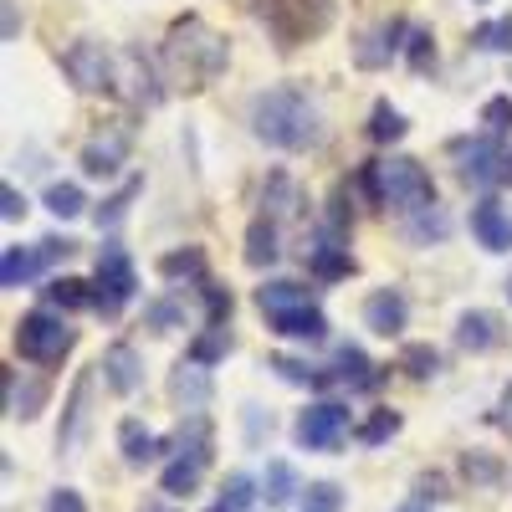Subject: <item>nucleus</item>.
<instances>
[{
    "label": "nucleus",
    "instance_id": "nucleus-48",
    "mask_svg": "<svg viewBox=\"0 0 512 512\" xmlns=\"http://www.w3.org/2000/svg\"><path fill=\"white\" fill-rule=\"evenodd\" d=\"M149 323H154L159 333H169V328L180 323V303H154V308H149Z\"/></svg>",
    "mask_w": 512,
    "mask_h": 512
},
{
    "label": "nucleus",
    "instance_id": "nucleus-25",
    "mask_svg": "<svg viewBox=\"0 0 512 512\" xmlns=\"http://www.w3.org/2000/svg\"><path fill=\"white\" fill-rule=\"evenodd\" d=\"M47 303L52 308H93V282H82V277H52L47 282Z\"/></svg>",
    "mask_w": 512,
    "mask_h": 512
},
{
    "label": "nucleus",
    "instance_id": "nucleus-27",
    "mask_svg": "<svg viewBox=\"0 0 512 512\" xmlns=\"http://www.w3.org/2000/svg\"><path fill=\"white\" fill-rule=\"evenodd\" d=\"M400 31H405L400 21H390V26H379V31H369V36H364V47H359V67H379L384 57H390V52L400 47V41H395Z\"/></svg>",
    "mask_w": 512,
    "mask_h": 512
},
{
    "label": "nucleus",
    "instance_id": "nucleus-14",
    "mask_svg": "<svg viewBox=\"0 0 512 512\" xmlns=\"http://www.w3.org/2000/svg\"><path fill=\"white\" fill-rule=\"evenodd\" d=\"M98 369L108 374V384H113L118 395H134L139 384H144V359H139L134 349H128V344H113V349L103 354V364H98Z\"/></svg>",
    "mask_w": 512,
    "mask_h": 512
},
{
    "label": "nucleus",
    "instance_id": "nucleus-42",
    "mask_svg": "<svg viewBox=\"0 0 512 512\" xmlns=\"http://www.w3.org/2000/svg\"><path fill=\"white\" fill-rule=\"evenodd\" d=\"M482 123H487V134H512V98H487Z\"/></svg>",
    "mask_w": 512,
    "mask_h": 512
},
{
    "label": "nucleus",
    "instance_id": "nucleus-46",
    "mask_svg": "<svg viewBox=\"0 0 512 512\" xmlns=\"http://www.w3.org/2000/svg\"><path fill=\"white\" fill-rule=\"evenodd\" d=\"M47 512H88V502H82L72 487H57V492L47 497Z\"/></svg>",
    "mask_w": 512,
    "mask_h": 512
},
{
    "label": "nucleus",
    "instance_id": "nucleus-26",
    "mask_svg": "<svg viewBox=\"0 0 512 512\" xmlns=\"http://www.w3.org/2000/svg\"><path fill=\"white\" fill-rule=\"evenodd\" d=\"M41 400H47V390L41 384H16V374H6V410L16 420H31L41 410Z\"/></svg>",
    "mask_w": 512,
    "mask_h": 512
},
{
    "label": "nucleus",
    "instance_id": "nucleus-40",
    "mask_svg": "<svg viewBox=\"0 0 512 512\" xmlns=\"http://www.w3.org/2000/svg\"><path fill=\"white\" fill-rule=\"evenodd\" d=\"M477 47H487V52H512V16L477 26Z\"/></svg>",
    "mask_w": 512,
    "mask_h": 512
},
{
    "label": "nucleus",
    "instance_id": "nucleus-7",
    "mask_svg": "<svg viewBox=\"0 0 512 512\" xmlns=\"http://www.w3.org/2000/svg\"><path fill=\"white\" fill-rule=\"evenodd\" d=\"M292 436H297L303 451H338L344 436H349V410L338 400H318V405H308L303 415H297Z\"/></svg>",
    "mask_w": 512,
    "mask_h": 512
},
{
    "label": "nucleus",
    "instance_id": "nucleus-8",
    "mask_svg": "<svg viewBox=\"0 0 512 512\" xmlns=\"http://www.w3.org/2000/svg\"><path fill=\"white\" fill-rule=\"evenodd\" d=\"M62 72L72 77L77 93H108L113 88V57H108L103 41H93V36L72 41V47L62 52Z\"/></svg>",
    "mask_w": 512,
    "mask_h": 512
},
{
    "label": "nucleus",
    "instance_id": "nucleus-52",
    "mask_svg": "<svg viewBox=\"0 0 512 512\" xmlns=\"http://www.w3.org/2000/svg\"><path fill=\"white\" fill-rule=\"evenodd\" d=\"M395 512H431V507H425V502L415 497V502H405V507H395Z\"/></svg>",
    "mask_w": 512,
    "mask_h": 512
},
{
    "label": "nucleus",
    "instance_id": "nucleus-43",
    "mask_svg": "<svg viewBox=\"0 0 512 512\" xmlns=\"http://www.w3.org/2000/svg\"><path fill=\"white\" fill-rule=\"evenodd\" d=\"M436 62V47H431V31H410V67L425 72Z\"/></svg>",
    "mask_w": 512,
    "mask_h": 512
},
{
    "label": "nucleus",
    "instance_id": "nucleus-19",
    "mask_svg": "<svg viewBox=\"0 0 512 512\" xmlns=\"http://www.w3.org/2000/svg\"><path fill=\"white\" fill-rule=\"evenodd\" d=\"M256 303H262V313H292V308H308L313 297L303 282H267V287H256Z\"/></svg>",
    "mask_w": 512,
    "mask_h": 512
},
{
    "label": "nucleus",
    "instance_id": "nucleus-35",
    "mask_svg": "<svg viewBox=\"0 0 512 512\" xmlns=\"http://www.w3.org/2000/svg\"><path fill=\"white\" fill-rule=\"evenodd\" d=\"M405 134V118L390 108V103H374V118H369V139L374 144H395Z\"/></svg>",
    "mask_w": 512,
    "mask_h": 512
},
{
    "label": "nucleus",
    "instance_id": "nucleus-45",
    "mask_svg": "<svg viewBox=\"0 0 512 512\" xmlns=\"http://www.w3.org/2000/svg\"><path fill=\"white\" fill-rule=\"evenodd\" d=\"M205 308H210V323L226 328V318H231V292H221V287L205 282Z\"/></svg>",
    "mask_w": 512,
    "mask_h": 512
},
{
    "label": "nucleus",
    "instance_id": "nucleus-37",
    "mask_svg": "<svg viewBox=\"0 0 512 512\" xmlns=\"http://www.w3.org/2000/svg\"><path fill=\"white\" fill-rule=\"evenodd\" d=\"M159 272H164V277H205V256H200L195 246H185V251H169L164 262H159Z\"/></svg>",
    "mask_w": 512,
    "mask_h": 512
},
{
    "label": "nucleus",
    "instance_id": "nucleus-39",
    "mask_svg": "<svg viewBox=\"0 0 512 512\" xmlns=\"http://www.w3.org/2000/svg\"><path fill=\"white\" fill-rule=\"evenodd\" d=\"M272 369H277L287 384H308V390H318V384H328V379H333V374H313L303 359H287V354H277V359H272Z\"/></svg>",
    "mask_w": 512,
    "mask_h": 512
},
{
    "label": "nucleus",
    "instance_id": "nucleus-13",
    "mask_svg": "<svg viewBox=\"0 0 512 512\" xmlns=\"http://www.w3.org/2000/svg\"><path fill=\"white\" fill-rule=\"evenodd\" d=\"M267 323H272V333L303 338V344H323V338H328V318H323L313 303H308V308H292V313H272Z\"/></svg>",
    "mask_w": 512,
    "mask_h": 512
},
{
    "label": "nucleus",
    "instance_id": "nucleus-24",
    "mask_svg": "<svg viewBox=\"0 0 512 512\" xmlns=\"http://www.w3.org/2000/svg\"><path fill=\"white\" fill-rule=\"evenodd\" d=\"M200 472H205V461H200V456H175V461L164 466L159 487H164L169 497H190V492L200 487Z\"/></svg>",
    "mask_w": 512,
    "mask_h": 512
},
{
    "label": "nucleus",
    "instance_id": "nucleus-54",
    "mask_svg": "<svg viewBox=\"0 0 512 512\" xmlns=\"http://www.w3.org/2000/svg\"><path fill=\"white\" fill-rule=\"evenodd\" d=\"M144 512H169V507H159V502H149V507H144Z\"/></svg>",
    "mask_w": 512,
    "mask_h": 512
},
{
    "label": "nucleus",
    "instance_id": "nucleus-6",
    "mask_svg": "<svg viewBox=\"0 0 512 512\" xmlns=\"http://www.w3.org/2000/svg\"><path fill=\"white\" fill-rule=\"evenodd\" d=\"M134 287H139V272H134V262H128V251L123 246H103L98 272H93V308L98 313H118L128 297H134Z\"/></svg>",
    "mask_w": 512,
    "mask_h": 512
},
{
    "label": "nucleus",
    "instance_id": "nucleus-23",
    "mask_svg": "<svg viewBox=\"0 0 512 512\" xmlns=\"http://www.w3.org/2000/svg\"><path fill=\"white\" fill-rule=\"evenodd\" d=\"M456 344H461V349H472V354L492 349V344H497V318H492V313H461V323H456Z\"/></svg>",
    "mask_w": 512,
    "mask_h": 512
},
{
    "label": "nucleus",
    "instance_id": "nucleus-2",
    "mask_svg": "<svg viewBox=\"0 0 512 512\" xmlns=\"http://www.w3.org/2000/svg\"><path fill=\"white\" fill-rule=\"evenodd\" d=\"M231 52H226V36L210 31L200 16H180L164 36V67L175 82L185 88H205V82H216L226 72Z\"/></svg>",
    "mask_w": 512,
    "mask_h": 512
},
{
    "label": "nucleus",
    "instance_id": "nucleus-31",
    "mask_svg": "<svg viewBox=\"0 0 512 512\" xmlns=\"http://www.w3.org/2000/svg\"><path fill=\"white\" fill-rule=\"evenodd\" d=\"M226 354H231V333L216 328V323H210L195 344H190V359H195V364H216V359H226Z\"/></svg>",
    "mask_w": 512,
    "mask_h": 512
},
{
    "label": "nucleus",
    "instance_id": "nucleus-17",
    "mask_svg": "<svg viewBox=\"0 0 512 512\" xmlns=\"http://www.w3.org/2000/svg\"><path fill=\"white\" fill-rule=\"evenodd\" d=\"M277 256H282V246H277V221H272V216H256L251 231H246V267L262 272V267L277 262Z\"/></svg>",
    "mask_w": 512,
    "mask_h": 512
},
{
    "label": "nucleus",
    "instance_id": "nucleus-49",
    "mask_svg": "<svg viewBox=\"0 0 512 512\" xmlns=\"http://www.w3.org/2000/svg\"><path fill=\"white\" fill-rule=\"evenodd\" d=\"M36 251H41V262H57V256H72V251H77V241H67V236H47Z\"/></svg>",
    "mask_w": 512,
    "mask_h": 512
},
{
    "label": "nucleus",
    "instance_id": "nucleus-3",
    "mask_svg": "<svg viewBox=\"0 0 512 512\" xmlns=\"http://www.w3.org/2000/svg\"><path fill=\"white\" fill-rule=\"evenodd\" d=\"M359 185H364V195L374 205H395V210L436 205V185H431V175H425L415 159H374V164H364Z\"/></svg>",
    "mask_w": 512,
    "mask_h": 512
},
{
    "label": "nucleus",
    "instance_id": "nucleus-9",
    "mask_svg": "<svg viewBox=\"0 0 512 512\" xmlns=\"http://www.w3.org/2000/svg\"><path fill=\"white\" fill-rule=\"evenodd\" d=\"M123 159H128V128H123V123H108L103 134L82 149V169H88V175H98V180L118 175Z\"/></svg>",
    "mask_w": 512,
    "mask_h": 512
},
{
    "label": "nucleus",
    "instance_id": "nucleus-47",
    "mask_svg": "<svg viewBox=\"0 0 512 512\" xmlns=\"http://www.w3.org/2000/svg\"><path fill=\"white\" fill-rule=\"evenodd\" d=\"M0 216H6V221H21V216H26V195H21L16 185L0 190Z\"/></svg>",
    "mask_w": 512,
    "mask_h": 512
},
{
    "label": "nucleus",
    "instance_id": "nucleus-50",
    "mask_svg": "<svg viewBox=\"0 0 512 512\" xmlns=\"http://www.w3.org/2000/svg\"><path fill=\"white\" fill-rule=\"evenodd\" d=\"M497 425H502V436H512V384L502 390V400H497V415H492Z\"/></svg>",
    "mask_w": 512,
    "mask_h": 512
},
{
    "label": "nucleus",
    "instance_id": "nucleus-18",
    "mask_svg": "<svg viewBox=\"0 0 512 512\" xmlns=\"http://www.w3.org/2000/svg\"><path fill=\"white\" fill-rule=\"evenodd\" d=\"M333 379H344L349 390H374V384H379L374 364H369L364 349H354V344H344V349L333 354Z\"/></svg>",
    "mask_w": 512,
    "mask_h": 512
},
{
    "label": "nucleus",
    "instance_id": "nucleus-15",
    "mask_svg": "<svg viewBox=\"0 0 512 512\" xmlns=\"http://www.w3.org/2000/svg\"><path fill=\"white\" fill-rule=\"evenodd\" d=\"M88 390H93V374H82V379L72 384V405H67V425H62V436H57L62 456H77V446H82V425H88Z\"/></svg>",
    "mask_w": 512,
    "mask_h": 512
},
{
    "label": "nucleus",
    "instance_id": "nucleus-1",
    "mask_svg": "<svg viewBox=\"0 0 512 512\" xmlns=\"http://www.w3.org/2000/svg\"><path fill=\"white\" fill-rule=\"evenodd\" d=\"M251 128L272 149H313L323 139V118L303 88H267L251 98Z\"/></svg>",
    "mask_w": 512,
    "mask_h": 512
},
{
    "label": "nucleus",
    "instance_id": "nucleus-5",
    "mask_svg": "<svg viewBox=\"0 0 512 512\" xmlns=\"http://www.w3.org/2000/svg\"><path fill=\"white\" fill-rule=\"evenodd\" d=\"M72 338H77V333H72L57 313L36 308V313H26V318L16 323V354H21L26 364H62L67 349H72Z\"/></svg>",
    "mask_w": 512,
    "mask_h": 512
},
{
    "label": "nucleus",
    "instance_id": "nucleus-53",
    "mask_svg": "<svg viewBox=\"0 0 512 512\" xmlns=\"http://www.w3.org/2000/svg\"><path fill=\"white\" fill-rule=\"evenodd\" d=\"M502 180H507V185H512V154H507V169H502Z\"/></svg>",
    "mask_w": 512,
    "mask_h": 512
},
{
    "label": "nucleus",
    "instance_id": "nucleus-12",
    "mask_svg": "<svg viewBox=\"0 0 512 512\" xmlns=\"http://www.w3.org/2000/svg\"><path fill=\"white\" fill-rule=\"evenodd\" d=\"M364 323L379 333V338H395L405 328V297L395 287H379L369 292V303H364Z\"/></svg>",
    "mask_w": 512,
    "mask_h": 512
},
{
    "label": "nucleus",
    "instance_id": "nucleus-11",
    "mask_svg": "<svg viewBox=\"0 0 512 512\" xmlns=\"http://www.w3.org/2000/svg\"><path fill=\"white\" fill-rule=\"evenodd\" d=\"M502 169H507V154L497 149V139H477L461 149V180L466 185H492V180H502Z\"/></svg>",
    "mask_w": 512,
    "mask_h": 512
},
{
    "label": "nucleus",
    "instance_id": "nucleus-16",
    "mask_svg": "<svg viewBox=\"0 0 512 512\" xmlns=\"http://www.w3.org/2000/svg\"><path fill=\"white\" fill-rule=\"evenodd\" d=\"M169 395H175L185 410H200L205 400H210V374H205V364H180L175 374H169Z\"/></svg>",
    "mask_w": 512,
    "mask_h": 512
},
{
    "label": "nucleus",
    "instance_id": "nucleus-33",
    "mask_svg": "<svg viewBox=\"0 0 512 512\" xmlns=\"http://www.w3.org/2000/svg\"><path fill=\"white\" fill-rule=\"evenodd\" d=\"M400 369H405L410 379H431V374L441 369V354H436L431 344H405V349H400Z\"/></svg>",
    "mask_w": 512,
    "mask_h": 512
},
{
    "label": "nucleus",
    "instance_id": "nucleus-30",
    "mask_svg": "<svg viewBox=\"0 0 512 512\" xmlns=\"http://www.w3.org/2000/svg\"><path fill=\"white\" fill-rule=\"evenodd\" d=\"M251 497H256V482L246 472H236V477H226V487H221V497H216V507H210V512H246Z\"/></svg>",
    "mask_w": 512,
    "mask_h": 512
},
{
    "label": "nucleus",
    "instance_id": "nucleus-32",
    "mask_svg": "<svg viewBox=\"0 0 512 512\" xmlns=\"http://www.w3.org/2000/svg\"><path fill=\"white\" fill-rule=\"evenodd\" d=\"M461 477L472 482V487H497V482H502V466H497L487 451H466V456H461Z\"/></svg>",
    "mask_w": 512,
    "mask_h": 512
},
{
    "label": "nucleus",
    "instance_id": "nucleus-44",
    "mask_svg": "<svg viewBox=\"0 0 512 512\" xmlns=\"http://www.w3.org/2000/svg\"><path fill=\"white\" fill-rule=\"evenodd\" d=\"M410 236H415V241H431V236H446V216H441V210H431V205H425V210H420V221L410 226Z\"/></svg>",
    "mask_w": 512,
    "mask_h": 512
},
{
    "label": "nucleus",
    "instance_id": "nucleus-28",
    "mask_svg": "<svg viewBox=\"0 0 512 512\" xmlns=\"http://www.w3.org/2000/svg\"><path fill=\"white\" fill-rule=\"evenodd\" d=\"M262 497L272 502V507H287L292 497H297V477H292V466L287 461H267V477H262Z\"/></svg>",
    "mask_w": 512,
    "mask_h": 512
},
{
    "label": "nucleus",
    "instance_id": "nucleus-34",
    "mask_svg": "<svg viewBox=\"0 0 512 512\" xmlns=\"http://www.w3.org/2000/svg\"><path fill=\"white\" fill-rule=\"evenodd\" d=\"M139 195H144V180H128L118 195H108V200L98 205V226H118V221L128 216V205H134Z\"/></svg>",
    "mask_w": 512,
    "mask_h": 512
},
{
    "label": "nucleus",
    "instance_id": "nucleus-51",
    "mask_svg": "<svg viewBox=\"0 0 512 512\" xmlns=\"http://www.w3.org/2000/svg\"><path fill=\"white\" fill-rule=\"evenodd\" d=\"M16 36V0H6V41Z\"/></svg>",
    "mask_w": 512,
    "mask_h": 512
},
{
    "label": "nucleus",
    "instance_id": "nucleus-29",
    "mask_svg": "<svg viewBox=\"0 0 512 512\" xmlns=\"http://www.w3.org/2000/svg\"><path fill=\"white\" fill-rule=\"evenodd\" d=\"M262 205H267V216L277 221V216H292V210L303 205V200H297V185H292L287 175H272V180H267V195H262Z\"/></svg>",
    "mask_w": 512,
    "mask_h": 512
},
{
    "label": "nucleus",
    "instance_id": "nucleus-4",
    "mask_svg": "<svg viewBox=\"0 0 512 512\" xmlns=\"http://www.w3.org/2000/svg\"><path fill=\"white\" fill-rule=\"evenodd\" d=\"M256 16L267 21L277 47H297V41L318 36L333 21V6L328 0H256Z\"/></svg>",
    "mask_w": 512,
    "mask_h": 512
},
{
    "label": "nucleus",
    "instance_id": "nucleus-20",
    "mask_svg": "<svg viewBox=\"0 0 512 512\" xmlns=\"http://www.w3.org/2000/svg\"><path fill=\"white\" fill-rule=\"evenodd\" d=\"M308 267H313V277L338 282V277H349V272H354V256H349V246L323 241V246H313V251H308Z\"/></svg>",
    "mask_w": 512,
    "mask_h": 512
},
{
    "label": "nucleus",
    "instance_id": "nucleus-41",
    "mask_svg": "<svg viewBox=\"0 0 512 512\" xmlns=\"http://www.w3.org/2000/svg\"><path fill=\"white\" fill-rule=\"evenodd\" d=\"M338 507H344V492L333 482H313L308 497H303V512H338Z\"/></svg>",
    "mask_w": 512,
    "mask_h": 512
},
{
    "label": "nucleus",
    "instance_id": "nucleus-21",
    "mask_svg": "<svg viewBox=\"0 0 512 512\" xmlns=\"http://www.w3.org/2000/svg\"><path fill=\"white\" fill-rule=\"evenodd\" d=\"M41 267V251H26V246H6V256H0V287H26Z\"/></svg>",
    "mask_w": 512,
    "mask_h": 512
},
{
    "label": "nucleus",
    "instance_id": "nucleus-38",
    "mask_svg": "<svg viewBox=\"0 0 512 512\" xmlns=\"http://www.w3.org/2000/svg\"><path fill=\"white\" fill-rule=\"evenodd\" d=\"M82 205H88V200H82V190H77V185H52V190H47V210H52L57 221L82 216Z\"/></svg>",
    "mask_w": 512,
    "mask_h": 512
},
{
    "label": "nucleus",
    "instance_id": "nucleus-36",
    "mask_svg": "<svg viewBox=\"0 0 512 512\" xmlns=\"http://www.w3.org/2000/svg\"><path fill=\"white\" fill-rule=\"evenodd\" d=\"M395 431H400V415H395V410H374V415H369V420L359 425L354 436H359L364 446H379V441H390Z\"/></svg>",
    "mask_w": 512,
    "mask_h": 512
},
{
    "label": "nucleus",
    "instance_id": "nucleus-10",
    "mask_svg": "<svg viewBox=\"0 0 512 512\" xmlns=\"http://www.w3.org/2000/svg\"><path fill=\"white\" fill-rule=\"evenodd\" d=\"M472 236L487 251H512V216L502 210V200H477L472 205Z\"/></svg>",
    "mask_w": 512,
    "mask_h": 512
},
{
    "label": "nucleus",
    "instance_id": "nucleus-22",
    "mask_svg": "<svg viewBox=\"0 0 512 512\" xmlns=\"http://www.w3.org/2000/svg\"><path fill=\"white\" fill-rule=\"evenodd\" d=\"M118 446H123V461H128V466H149V461L159 456L154 431H144L139 420H123V425H118Z\"/></svg>",
    "mask_w": 512,
    "mask_h": 512
}]
</instances>
